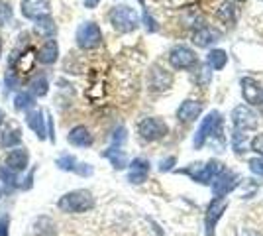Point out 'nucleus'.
Instances as JSON below:
<instances>
[{
  "instance_id": "14",
  "label": "nucleus",
  "mask_w": 263,
  "mask_h": 236,
  "mask_svg": "<svg viewBox=\"0 0 263 236\" xmlns=\"http://www.w3.org/2000/svg\"><path fill=\"white\" fill-rule=\"evenodd\" d=\"M28 164H30V154H28L26 148H14L10 154L6 156V161H4V166L12 169V171H16V173L24 171V169L28 168Z\"/></svg>"
},
{
  "instance_id": "37",
  "label": "nucleus",
  "mask_w": 263,
  "mask_h": 236,
  "mask_svg": "<svg viewBox=\"0 0 263 236\" xmlns=\"http://www.w3.org/2000/svg\"><path fill=\"white\" fill-rule=\"evenodd\" d=\"M73 173H79V175H83V177H88V175H92V166H88V164H81V161H79Z\"/></svg>"
},
{
  "instance_id": "32",
  "label": "nucleus",
  "mask_w": 263,
  "mask_h": 236,
  "mask_svg": "<svg viewBox=\"0 0 263 236\" xmlns=\"http://www.w3.org/2000/svg\"><path fill=\"white\" fill-rule=\"evenodd\" d=\"M126 138H128V134H126V128H124V126L116 128V130H114V134H112V146L120 148L122 144L126 142Z\"/></svg>"
},
{
  "instance_id": "12",
  "label": "nucleus",
  "mask_w": 263,
  "mask_h": 236,
  "mask_svg": "<svg viewBox=\"0 0 263 236\" xmlns=\"http://www.w3.org/2000/svg\"><path fill=\"white\" fill-rule=\"evenodd\" d=\"M147 85H149V90L163 93V90H167L173 85V75H171L167 69L159 67V65H154L152 71H149V77H147Z\"/></svg>"
},
{
  "instance_id": "43",
  "label": "nucleus",
  "mask_w": 263,
  "mask_h": 236,
  "mask_svg": "<svg viewBox=\"0 0 263 236\" xmlns=\"http://www.w3.org/2000/svg\"><path fill=\"white\" fill-rule=\"evenodd\" d=\"M4 122V111H2V108H0V124Z\"/></svg>"
},
{
  "instance_id": "24",
  "label": "nucleus",
  "mask_w": 263,
  "mask_h": 236,
  "mask_svg": "<svg viewBox=\"0 0 263 236\" xmlns=\"http://www.w3.org/2000/svg\"><path fill=\"white\" fill-rule=\"evenodd\" d=\"M206 63H209L210 69H220L226 67V63H228V53L224 51V49H210L209 57H206Z\"/></svg>"
},
{
  "instance_id": "31",
  "label": "nucleus",
  "mask_w": 263,
  "mask_h": 236,
  "mask_svg": "<svg viewBox=\"0 0 263 236\" xmlns=\"http://www.w3.org/2000/svg\"><path fill=\"white\" fill-rule=\"evenodd\" d=\"M195 81H197L200 87H206L210 81H212V69L209 67V63L197 69V73H195Z\"/></svg>"
},
{
  "instance_id": "11",
  "label": "nucleus",
  "mask_w": 263,
  "mask_h": 236,
  "mask_svg": "<svg viewBox=\"0 0 263 236\" xmlns=\"http://www.w3.org/2000/svg\"><path fill=\"white\" fill-rule=\"evenodd\" d=\"M240 87H241V97L243 101L252 106H259L263 104V87L252 77H243L240 81Z\"/></svg>"
},
{
  "instance_id": "2",
  "label": "nucleus",
  "mask_w": 263,
  "mask_h": 236,
  "mask_svg": "<svg viewBox=\"0 0 263 236\" xmlns=\"http://www.w3.org/2000/svg\"><path fill=\"white\" fill-rule=\"evenodd\" d=\"M110 24H112V28L116 32L130 34V32H134L140 26V16H138V12L134 10V8L126 6V4H120V6L110 10Z\"/></svg>"
},
{
  "instance_id": "30",
  "label": "nucleus",
  "mask_w": 263,
  "mask_h": 236,
  "mask_svg": "<svg viewBox=\"0 0 263 236\" xmlns=\"http://www.w3.org/2000/svg\"><path fill=\"white\" fill-rule=\"evenodd\" d=\"M57 168L59 169H63V171H75V168H77V157L75 156H71V154H65V156H61V157H57Z\"/></svg>"
},
{
  "instance_id": "29",
  "label": "nucleus",
  "mask_w": 263,
  "mask_h": 236,
  "mask_svg": "<svg viewBox=\"0 0 263 236\" xmlns=\"http://www.w3.org/2000/svg\"><path fill=\"white\" fill-rule=\"evenodd\" d=\"M33 104V97L30 93H18L16 97H14V108L16 111H26V108H30Z\"/></svg>"
},
{
  "instance_id": "35",
  "label": "nucleus",
  "mask_w": 263,
  "mask_h": 236,
  "mask_svg": "<svg viewBox=\"0 0 263 236\" xmlns=\"http://www.w3.org/2000/svg\"><path fill=\"white\" fill-rule=\"evenodd\" d=\"M10 18H12V8L8 4H2L0 2V26H4Z\"/></svg>"
},
{
  "instance_id": "16",
  "label": "nucleus",
  "mask_w": 263,
  "mask_h": 236,
  "mask_svg": "<svg viewBox=\"0 0 263 236\" xmlns=\"http://www.w3.org/2000/svg\"><path fill=\"white\" fill-rule=\"evenodd\" d=\"M220 42V32L210 28V26H200L197 32L193 34V44L197 47H210L212 44Z\"/></svg>"
},
{
  "instance_id": "26",
  "label": "nucleus",
  "mask_w": 263,
  "mask_h": 236,
  "mask_svg": "<svg viewBox=\"0 0 263 236\" xmlns=\"http://www.w3.org/2000/svg\"><path fill=\"white\" fill-rule=\"evenodd\" d=\"M22 140V130L20 128H8L0 136V146L2 148H16Z\"/></svg>"
},
{
  "instance_id": "8",
  "label": "nucleus",
  "mask_w": 263,
  "mask_h": 236,
  "mask_svg": "<svg viewBox=\"0 0 263 236\" xmlns=\"http://www.w3.org/2000/svg\"><path fill=\"white\" fill-rule=\"evenodd\" d=\"M232 122H234V130H240V132L255 130L257 128V114L253 113L250 106L238 104L232 111Z\"/></svg>"
},
{
  "instance_id": "9",
  "label": "nucleus",
  "mask_w": 263,
  "mask_h": 236,
  "mask_svg": "<svg viewBox=\"0 0 263 236\" xmlns=\"http://www.w3.org/2000/svg\"><path fill=\"white\" fill-rule=\"evenodd\" d=\"M212 191H214V197H226L232 189H236L240 185V177L236 173H232L228 169H222L218 175L212 179Z\"/></svg>"
},
{
  "instance_id": "28",
  "label": "nucleus",
  "mask_w": 263,
  "mask_h": 236,
  "mask_svg": "<svg viewBox=\"0 0 263 236\" xmlns=\"http://www.w3.org/2000/svg\"><path fill=\"white\" fill-rule=\"evenodd\" d=\"M232 146L236 150V154H243L248 150V134L240 132V130H234V134H232Z\"/></svg>"
},
{
  "instance_id": "42",
  "label": "nucleus",
  "mask_w": 263,
  "mask_h": 236,
  "mask_svg": "<svg viewBox=\"0 0 263 236\" xmlns=\"http://www.w3.org/2000/svg\"><path fill=\"white\" fill-rule=\"evenodd\" d=\"M100 0H85V8H95Z\"/></svg>"
},
{
  "instance_id": "1",
  "label": "nucleus",
  "mask_w": 263,
  "mask_h": 236,
  "mask_svg": "<svg viewBox=\"0 0 263 236\" xmlns=\"http://www.w3.org/2000/svg\"><path fill=\"white\" fill-rule=\"evenodd\" d=\"M59 211L69 214H77V213H87L95 207V197L92 193L87 189H77V191L65 193L59 201H57Z\"/></svg>"
},
{
  "instance_id": "19",
  "label": "nucleus",
  "mask_w": 263,
  "mask_h": 236,
  "mask_svg": "<svg viewBox=\"0 0 263 236\" xmlns=\"http://www.w3.org/2000/svg\"><path fill=\"white\" fill-rule=\"evenodd\" d=\"M26 124L32 128L40 140H45V118L42 111H30L26 114Z\"/></svg>"
},
{
  "instance_id": "18",
  "label": "nucleus",
  "mask_w": 263,
  "mask_h": 236,
  "mask_svg": "<svg viewBox=\"0 0 263 236\" xmlns=\"http://www.w3.org/2000/svg\"><path fill=\"white\" fill-rule=\"evenodd\" d=\"M149 173V161L145 157H136L130 164V173H128V181L132 183H143L147 179Z\"/></svg>"
},
{
  "instance_id": "17",
  "label": "nucleus",
  "mask_w": 263,
  "mask_h": 236,
  "mask_svg": "<svg viewBox=\"0 0 263 236\" xmlns=\"http://www.w3.org/2000/svg\"><path fill=\"white\" fill-rule=\"evenodd\" d=\"M67 140H69L71 146H75V148L92 146V134H90V130H88L87 126H75V128H71Z\"/></svg>"
},
{
  "instance_id": "3",
  "label": "nucleus",
  "mask_w": 263,
  "mask_h": 236,
  "mask_svg": "<svg viewBox=\"0 0 263 236\" xmlns=\"http://www.w3.org/2000/svg\"><path fill=\"white\" fill-rule=\"evenodd\" d=\"M224 169V166L216 161V159H210L206 164H191L189 168L181 169V173H185L189 177H193L198 183H204V185H210L212 179L218 175L220 171Z\"/></svg>"
},
{
  "instance_id": "22",
  "label": "nucleus",
  "mask_w": 263,
  "mask_h": 236,
  "mask_svg": "<svg viewBox=\"0 0 263 236\" xmlns=\"http://www.w3.org/2000/svg\"><path fill=\"white\" fill-rule=\"evenodd\" d=\"M33 30H35V34L37 35H42V38H45V40H51V38L55 35V32H57V26H55V22L49 18V16H45V18L35 20Z\"/></svg>"
},
{
  "instance_id": "36",
  "label": "nucleus",
  "mask_w": 263,
  "mask_h": 236,
  "mask_svg": "<svg viewBox=\"0 0 263 236\" xmlns=\"http://www.w3.org/2000/svg\"><path fill=\"white\" fill-rule=\"evenodd\" d=\"M250 169H252L255 175H261L263 177V157H255L250 161Z\"/></svg>"
},
{
  "instance_id": "38",
  "label": "nucleus",
  "mask_w": 263,
  "mask_h": 236,
  "mask_svg": "<svg viewBox=\"0 0 263 236\" xmlns=\"http://www.w3.org/2000/svg\"><path fill=\"white\" fill-rule=\"evenodd\" d=\"M252 150L255 154H259L263 157V134H257L252 140Z\"/></svg>"
},
{
  "instance_id": "4",
  "label": "nucleus",
  "mask_w": 263,
  "mask_h": 236,
  "mask_svg": "<svg viewBox=\"0 0 263 236\" xmlns=\"http://www.w3.org/2000/svg\"><path fill=\"white\" fill-rule=\"evenodd\" d=\"M220 126H222V114H220L218 111H212L210 114H206V116L202 118L200 126H198V130L195 132V138H193L195 150H200V148L204 146V144L209 142L210 136L214 134Z\"/></svg>"
},
{
  "instance_id": "45",
  "label": "nucleus",
  "mask_w": 263,
  "mask_h": 236,
  "mask_svg": "<svg viewBox=\"0 0 263 236\" xmlns=\"http://www.w3.org/2000/svg\"><path fill=\"white\" fill-rule=\"evenodd\" d=\"M0 195H2V191H0Z\"/></svg>"
},
{
  "instance_id": "23",
  "label": "nucleus",
  "mask_w": 263,
  "mask_h": 236,
  "mask_svg": "<svg viewBox=\"0 0 263 236\" xmlns=\"http://www.w3.org/2000/svg\"><path fill=\"white\" fill-rule=\"evenodd\" d=\"M104 157L110 159V164L114 166V169L128 168V156H126V152L120 150V148H116V146L108 148V150L104 152Z\"/></svg>"
},
{
  "instance_id": "6",
  "label": "nucleus",
  "mask_w": 263,
  "mask_h": 236,
  "mask_svg": "<svg viewBox=\"0 0 263 236\" xmlns=\"http://www.w3.org/2000/svg\"><path fill=\"white\" fill-rule=\"evenodd\" d=\"M167 124L161 120V118H155V116H149V118H143L142 122L138 124V132H140V138L145 140V142H155V140H161L165 134H167Z\"/></svg>"
},
{
  "instance_id": "27",
  "label": "nucleus",
  "mask_w": 263,
  "mask_h": 236,
  "mask_svg": "<svg viewBox=\"0 0 263 236\" xmlns=\"http://www.w3.org/2000/svg\"><path fill=\"white\" fill-rule=\"evenodd\" d=\"M218 18L226 24L236 22V6L232 2H222L218 8Z\"/></svg>"
},
{
  "instance_id": "13",
  "label": "nucleus",
  "mask_w": 263,
  "mask_h": 236,
  "mask_svg": "<svg viewBox=\"0 0 263 236\" xmlns=\"http://www.w3.org/2000/svg\"><path fill=\"white\" fill-rule=\"evenodd\" d=\"M22 14L30 20H40L49 16L51 0H22Z\"/></svg>"
},
{
  "instance_id": "20",
  "label": "nucleus",
  "mask_w": 263,
  "mask_h": 236,
  "mask_svg": "<svg viewBox=\"0 0 263 236\" xmlns=\"http://www.w3.org/2000/svg\"><path fill=\"white\" fill-rule=\"evenodd\" d=\"M57 57H59V45L55 40H47L42 47H40V51H37V59L45 63V65H51L57 61Z\"/></svg>"
},
{
  "instance_id": "44",
  "label": "nucleus",
  "mask_w": 263,
  "mask_h": 236,
  "mask_svg": "<svg viewBox=\"0 0 263 236\" xmlns=\"http://www.w3.org/2000/svg\"><path fill=\"white\" fill-rule=\"evenodd\" d=\"M0 56H2V42H0Z\"/></svg>"
},
{
  "instance_id": "21",
  "label": "nucleus",
  "mask_w": 263,
  "mask_h": 236,
  "mask_svg": "<svg viewBox=\"0 0 263 236\" xmlns=\"http://www.w3.org/2000/svg\"><path fill=\"white\" fill-rule=\"evenodd\" d=\"M18 173L16 171H12L8 169L6 166H0V185H2V189L6 193L14 191L16 187H20V183H18Z\"/></svg>"
},
{
  "instance_id": "33",
  "label": "nucleus",
  "mask_w": 263,
  "mask_h": 236,
  "mask_svg": "<svg viewBox=\"0 0 263 236\" xmlns=\"http://www.w3.org/2000/svg\"><path fill=\"white\" fill-rule=\"evenodd\" d=\"M4 81H6V90L16 89V85H18V77H16L14 69H8V71H6V75H4Z\"/></svg>"
},
{
  "instance_id": "7",
  "label": "nucleus",
  "mask_w": 263,
  "mask_h": 236,
  "mask_svg": "<svg viewBox=\"0 0 263 236\" xmlns=\"http://www.w3.org/2000/svg\"><path fill=\"white\" fill-rule=\"evenodd\" d=\"M169 63L173 69H193L197 65V53L189 47V45H175L169 51Z\"/></svg>"
},
{
  "instance_id": "34",
  "label": "nucleus",
  "mask_w": 263,
  "mask_h": 236,
  "mask_svg": "<svg viewBox=\"0 0 263 236\" xmlns=\"http://www.w3.org/2000/svg\"><path fill=\"white\" fill-rule=\"evenodd\" d=\"M0 236H10V214L0 216Z\"/></svg>"
},
{
  "instance_id": "40",
  "label": "nucleus",
  "mask_w": 263,
  "mask_h": 236,
  "mask_svg": "<svg viewBox=\"0 0 263 236\" xmlns=\"http://www.w3.org/2000/svg\"><path fill=\"white\" fill-rule=\"evenodd\" d=\"M143 20H145V26H147V30H149V32H155V30H157V26H155V20L152 18V16H149V14H147V12L143 14Z\"/></svg>"
},
{
  "instance_id": "10",
  "label": "nucleus",
  "mask_w": 263,
  "mask_h": 236,
  "mask_svg": "<svg viewBox=\"0 0 263 236\" xmlns=\"http://www.w3.org/2000/svg\"><path fill=\"white\" fill-rule=\"evenodd\" d=\"M228 209V199L224 197H214L210 201L209 209H206V219H204V228H206V236H214V226L220 221V216Z\"/></svg>"
},
{
  "instance_id": "15",
  "label": "nucleus",
  "mask_w": 263,
  "mask_h": 236,
  "mask_svg": "<svg viewBox=\"0 0 263 236\" xmlns=\"http://www.w3.org/2000/svg\"><path fill=\"white\" fill-rule=\"evenodd\" d=\"M200 113H202V102L195 101V99H186L177 108V120H181V122H195Z\"/></svg>"
},
{
  "instance_id": "25",
  "label": "nucleus",
  "mask_w": 263,
  "mask_h": 236,
  "mask_svg": "<svg viewBox=\"0 0 263 236\" xmlns=\"http://www.w3.org/2000/svg\"><path fill=\"white\" fill-rule=\"evenodd\" d=\"M47 90H49V83H47V77L45 75H37V77H33L30 81V95L32 97H45L47 95Z\"/></svg>"
},
{
  "instance_id": "41",
  "label": "nucleus",
  "mask_w": 263,
  "mask_h": 236,
  "mask_svg": "<svg viewBox=\"0 0 263 236\" xmlns=\"http://www.w3.org/2000/svg\"><path fill=\"white\" fill-rule=\"evenodd\" d=\"M47 128H49V132H47V134H49V140H51V142H55V134H53V120H51V114L47 113Z\"/></svg>"
},
{
  "instance_id": "39",
  "label": "nucleus",
  "mask_w": 263,
  "mask_h": 236,
  "mask_svg": "<svg viewBox=\"0 0 263 236\" xmlns=\"http://www.w3.org/2000/svg\"><path fill=\"white\" fill-rule=\"evenodd\" d=\"M173 166H175V157H167V159H161L159 169L161 171H169V169H173Z\"/></svg>"
},
{
  "instance_id": "5",
  "label": "nucleus",
  "mask_w": 263,
  "mask_h": 236,
  "mask_svg": "<svg viewBox=\"0 0 263 236\" xmlns=\"http://www.w3.org/2000/svg\"><path fill=\"white\" fill-rule=\"evenodd\" d=\"M102 42V32L95 22H83L77 28V45L81 49H95Z\"/></svg>"
}]
</instances>
